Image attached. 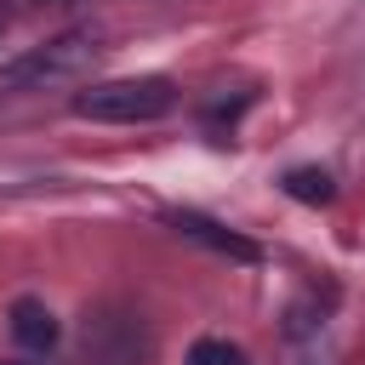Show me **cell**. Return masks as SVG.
Listing matches in <instances>:
<instances>
[{"mask_svg": "<svg viewBox=\"0 0 365 365\" xmlns=\"http://www.w3.org/2000/svg\"><path fill=\"white\" fill-rule=\"evenodd\" d=\"M103 57V34L97 29H63L17 57L0 63V97H29V91H51V86H74L91 63Z\"/></svg>", "mask_w": 365, "mask_h": 365, "instance_id": "cell-1", "label": "cell"}, {"mask_svg": "<svg viewBox=\"0 0 365 365\" xmlns=\"http://www.w3.org/2000/svg\"><path fill=\"white\" fill-rule=\"evenodd\" d=\"M177 108V86L165 74H125V80H97L74 91V114L97 125H148Z\"/></svg>", "mask_w": 365, "mask_h": 365, "instance_id": "cell-2", "label": "cell"}, {"mask_svg": "<svg viewBox=\"0 0 365 365\" xmlns=\"http://www.w3.org/2000/svg\"><path fill=\"white\" fill-rule=\"evenodd\" d=\"M165 222H171V234H182L188 245H200V251H211V257L262 262V245H257V240H245L240 228H228V222H217V217H205V211H194V205H171Z\"/></svg>", "mask_w": 365, "mask_h": 365, "instance_id": "cell-3", "label": "cell"}, {"mask_svg": "<svg viewBox=\"0 0 365 365\" xmlns=\"http://www.w3.org/2000/svg\"><path fill=\"white\" fill-rule=\"evenodd\" d=\"M86 354H91L97 365H137V359H143V331H137V319H125V314H97V319H86Z\"/></svg>", "mask_w": 365, "mask_h": 365, "instance_id": "cell-4", "label": "cell"}, {"mask_svg": "<svg viewBox=\"0 0 365 365\" xmlns=\"http://www.w3.org/2000/svg\"><path fill=\"white\" fill-rule=\"evenodd\" d=\"M6 325H11L17 348H29V354H51V348H57V336H63L57 314H51L40 297H17V302H11V314H6Z\"/></svg>", "mask_w": 365, "mask_h": 365, "instance_id": "cell-5", "label": "cell"}, {"mask_svg": "<svg viewBox=\"0 0 365 365\" xmlns=\"http://www.w3.org/2000/svg\"><path fill=\"white\" fill-rule=\"evenodd\" d=\"M279 188H285L291 200H302V205H331V200H336V177H331L325 165H291V171L279 177Z\"/></svg>", "mask_w": 365, "mask_h": 365, "instance_id": "cell-6", "label": "cell"}, {"mask_svg": "<svg viewBox=\"0 0 365 365\" xmlns=\"http://www.w3.org/2000/svg\"><path fill=\"white\" fill-rule=\"evenodd\" d=\"M245 103H251V91H234V97H228V86H222V91H217V97H205V108H200V120H205V125H211V131H222V120H228V125H234V120H240V108H245Z\"/></svg>", "mask_w": 365, "mask_h": 365, "instance_id": "cell-7", "label": "cell"}, {"mask_svg": "<svg viewBox=\"0 0 365 365\" xmlns=\"http://www.w3.org/2000/svg\"><path fill=\"white\" fill-rule=\"evenodd\" d=\"M188 365H245V354L234 342H222V336H200L188 348Z\"/></svg>", "mask_w": 365, "mask_h": 365, "instance_id": "cell-8", "label": "cell"}, {"mask_svg": "<svg viewBox=\"0 0 365 365\" xmlns=\"http://www.w3.org/2000/svg\"><path fill=\"white\" fill-rule=\"evenodd\" d=\"M0 365H29V359H0Z\"/></svg>", "mask_w": 365, "mask_h": 365, "instance_id": "cell-9", "label": "cell"}, {"mask_svg": "<svg viewBox=\"0 0 365 365\" xmlns=\"http://www.w3.org/2000/svg\"><path fill=\"white\" fill-rule=\"evenodd\" d=\"M11 6H40V0H11Z\"/></svg>", "mask_w": 365, "mask_h": 365, "instance_id": "cell-10", "label": "cell"}]
</instances>
